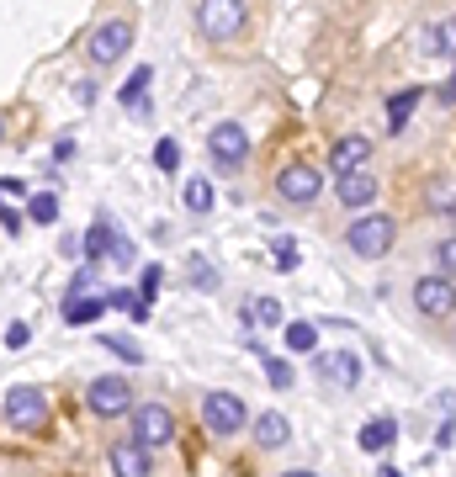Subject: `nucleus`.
<instances>
[{"instance_id": "obj_1", "label": "nucleus", "mask_w": 456, "mask_h": 477, "mask_svg": "<svg viewBox=\"0 0 456 477\" xmlns=\"http://www.w3.org/2000/svg\"><path fill=\"white\" fill-rule=\"evenodd\" d=\"M393 239H398V223L388 218V212H372V218H356L351 228H345V244L361 255V260H383L388 250H393Z\"/></svg>"}, {"instance_id": "obj_2", "label": "nucleus", "mask_w": 456, "mask_h": 477, "mask_svg": "<svg viewBox=\"0 0 456 477\" xmlns=\"http://www.w3.org/2000/svg\"><path fill=\"white\" fill-rule=\"evenodd\" d=\"M197 21H202V32H207V37L228 42V37H239V32H244L250 5H244V0H202V5H197Z\"/></svg>"}, {"instance_id": "obj_3", "label": "nucleus", "mask_w": 456, "mask_h": 477, "mask_svg": "<svg viewBox=\"0 0 456 477\" xmlns=\"http://www.w3.org/2000/svg\"><path fill=\"white\" fill-rule=\"evenodd\" d=\"M207 154H213V165H218L223 175L244 170V159H250V133H244L239 122H218L213 138H207Z\"/></svg>"}, {"instance_id": "obj_4", "label": "nucleus", "mask_w": 456, "mask_h": 477, "mask_svg": "<svg viewBox=\"0 0 456 477\" xmlns=\"http://www.w3.org/2000/svg\"><path fill=\"white\" fill-rule=\"evenodd\" d=\"M5 425L11 430H43L48 425V393L43 388H11L5 393Z\"/></svg>"}, {"instance_id": "obj_5", "label": "nucleus", "mask_w": 456, "mask_h": 477, "mask_svg": "<svg viewBox=\"0 0 456 477\" xmlns=\"http://www.w3.org/2000/svg\"><path fill=\"white\" fill-rule=\"evenodd\" d=\"M414 308L420 319H452L456 313V281L441 271V276H420L414 281Z\"/></svg>"}, {"instance_id": "obj_6", "label": "nucleus", "mask_w": 456, "mask_h": 477, "mask_svg": "<svg viewBox=\"0 0 456 477\" xmlns=\"http://www.w3.org/2000/svg\"><path fill=\"white\" fill-rule=\"evenodd\" d=\"M276 191H282L287 207H313L319 191H324V175H319L313 165H287V170L276 175Z\"/></svg>"}, {"instance_id": "obj_7", "label": "nucleus", "mask_w": 456, "mask_h": 477, "mask_svg": "<svg viewBox=\"0 0 456 477\" xmlns=\"http://www.w3.org/2000/svg\"><path fill=\"white\" fill-rule=\"evenodd\" d=\"M85 404H90V414L117 419V414H128V409H133V388H128L122 377H96V382L85 388Z\"/></svg>"}, {"instance_id": "obj_8", "label": "nucleus", "mask_w": 456, "mask_h": 477, "mask_svg": "<svg viewBox=\"0 0 456 477\" xmlns=\"http://www.w3.org/2000/svg\"><path fill=\"white\" fill-rule=\"evenodd\" d=\"M244 419H250V414H244V404H239L234 393H207V398H202V425H207L213 435H239Z\"/></svg>"}, {"instance_id": "obj_9", "label": "nucleus", "mask_w": 456, "mask_h": 477, "mask_svg": "<svg viewBox=\"0 0 456 477\" xmlns=\"http://www.w3.org/2000/svg\"><path fill=\"white\" fill-rule=\"evenodd\" d=\"M133 441L149 446V451H154V446H170V441H175V414H170L165 404H143V409L133 414Z\"/></svg>"}, {"instance_id": "obj_10", "label": "nucleus", "mask_w": 456, "mask_h": 477, "mask_svg": "<svg viewBox=\"0 0 456 477\" xmlns=\"http://www.w3.org/2000/svg\"><path fill=\"white\" fill-rule=\"evenodd\" d=\"M133 48V21H101L90 32V64H117Z\"/></svg>"}, {"instance_id": "obj_11", "label": "nucleus", "mask_w": 456, "mask_h": 477, "mask_svg": "<svg viewBox=\"0 0 456 477\" xmlns=\"http://www.w3.org/2000/svg\"><path fill=\"white\" fill-rule=\"evenodd\" d=\"M313 366H319V377H324L329 388H356V382H361V356H356V350H319Z\"/></svg>"}, {"instance_id": "obj_12", "label": "nucleus", "mask_w": 456, "mask_h": 477, "mask_svg": "<svg viewBox=\"0 0 456 477\" xmlns=\"http://www.w3.org/2000/svg\"><path fill=\"white\" fill-rule=\"evenodd\" d=\"M335 196H340V207L361 212V207H372V202H377V181H372L367 170H345V175H340V186H335Z\"/></svg>"}, {"instance_id": "obj_13", "label": "nucleus", "mask_w": 456, "mask_h": 477, "mask_svg": "<svg viewBox=\"0 0 456 477\" xmlns=\"http://www.w3.org/2000/svg\"><path fill=\"white\" fill-rule=\"evenodd\" d=\"M112 473L117 477H149V446L117 441V446H112Z\"/></svg>"}, {"instance_id": "obj_14", "label": "nucleus", "mask_w": 456, "mask_h": 477, "mask_svg": "<svg viewBox=\"0 0 456 477\" xmlns=\"http://www.w3.org/2000/svg\"><path fill=\"white\" fill-rule=\"evenodd\" d=\"M367 159H372V143H367V138H356V133H351V138H340V143L329 149V165H335L340 175H345V170H361Z\"/></svg>"}, {"instance_id": "obj_15", "label": "nucleus", "mask_w": 456, "mask_h": 477, "mask_svg": "<svg viewBox=\"0 0 456 477\" xmlns=\"http://www.w3.org/2000/svg\"><path fill=\"white\" fill-rule=\"evenodd\" d=\"M287 441H292V425H287L282 414H260V419H255V446H260V451H282Z\"/></svg>"}, {"instance_id": "obj_16", "label": "nucleus", "mask_w": 456, "mask_h": 477, "mask_svg": "<svg viewBox=\"0 0 456 477\" xmlns=\"http://www.w3.org/2000/svg\"><path fill=\"white\" fill-rule=\"evenodd\" d=\"M101 308H106V297H96V292H80V297H69V303H64V324L85 329V324H96V319H101Z\"/></svg>"}, {"instance_id": "obj_17", "label": "nucleus", "mask_w": 456, "mask_h": 477, "mask_svg": "<svg viewBox=\"0 0 456 477\" xmlns=\"http://www.w3.org/2000/svg\"><path fill=\"white\" fill-rule=\"evenodd\" d=\"M393 441H398V425H393V419H367V425H361V451L383 457Z\"/></svg>"}, {"instance_id": "obj_18", "label": "nucleus", "mask_w": 456, "mask_h": 477, "mask_svg": "<svg viewBox=\"0 0 456 477\" xmlns=\"http://www.w3.org/2000/svg\"><path fill=\"white\" fill-rule=\"evenodd\" d=\"M149 80H154V69H133V80L122 85V106H128L133 117H149V96H143Z\"/></svg>"}, {"instance_id": "obj_19", "label": "nucleus", "mask_w": 456, "mask_h": 477, "mask_svg": "<svg viewBox=\"0 0 456 477\" xmlns=\"http://www.w3.org/2000/svg\"><path fill=\"white\" fill-rule=\"evenodd\" d=\"M420 96H425L420 85H409V90H398V96H388V127H393V133H398V127L409 122V112L420 106Z\"/></svg>"}, {"instance_id": "obj_20", "label": "nucleus", "mask_w": 456, "mask_h": 477, "mask_svg": "<svg viewBox=\"0 0 456 477\" xmlns=\"http://www.w3.org/2000/svg\"><path fill=\"white\" fill-rule=\"evenodd\" d=\"M287 350L313 356V350H319V329H313V324H287Z\"/></svg>"}, {"instance_id": "obj_21", "label": "nucleus", "mask_w": 456, "mask_h": 477, "mask_svg": "<svg viewBox=\"0 0 456 477\" xmlns=\"http://www.w3.org/2000/svg\"><path fill=\"white\" fill-rule=\"evenodd\" d=\"M250 324H260V329H276V324H282V303H276V297H260V303H250Z\"/></svg>"}, {"instance_id": "obj_22", "label": "nucleus", "mask_w": 456, "mask_h": 477, "mask_svg": "<svg viewBox=\"0 0 456 477\" xmlns=\"http://www.w3.org/2000/svg\"><path fill=\"white\" fill-rule=\"evenodd\" d=\"M186 207H191V212H207V207H213V181H202V175L186 181Z\"/></svg>"}, {"instance_id": "obj_23", "label": "nucleus", "mask_w": 456, "mask_h": 477, "mask_svg": "<svg viewBox=\"0 0 456 477\" xmlns=\"http://www.w3.org/2000/svg\"><path fill=\"white\" fill-rule=\"evenodd\" d=\"M154 165H159V170H181V143H175V138H159V143H154Z\"/></svg>"}, {"instance_id": "obj_24", "label": "nucleus", "mask_w": 456, "mask_h": 477, "mask_svg": "<svg viewBox=\"0 0 456 477\" xmlns=\"http://www.w3.org/2000/svg\"><path fill=\"white\" fill-rule=\"evenodd\" d=\"M106 303H112V308H122V313H133V324H138V319H149V303H143V297H133V292H112Z\"/></svg>"}, {"instance_id": "obj_25", "label": "nucleus", "mask_w": 456, "mask_h": 477, "mask_svg": "<svg viewBox=\"0 0 456 477\" xmlns=\"http://www.w3.org/2000/svg\"><path fill=\"white\" fill-rule=\"evenodd\" d=\"M430 207H436V212H452L456 207V181H436V186H430Z\"/></svg>"}, {"instance_id": "obj_26", "label": "nucleus", "mask_w": 456, "mask_h": 477, "mask_svg": "<svg viewBox=\"0 0 456 477\" xmlns=\"http://www.w3.org/2000/svg\"><path fill=\"white\" fill-rule=\"evenodd\" d=\"M101 350H112V356H122V361H143V356H138V345H133V340H122V335H101Z\"/></svg>"}, {"instance_id": "obj_27", "label": "nucleus", "mask_w": 456, "mask_h": 477, "mask_svg": "<svg viewBox=\"0 0 456 477\" xmlns=\"http://www.w3.org/2000/svg\"><path fill=\"white\" fill-rule=\"evenodd\" d=\"M266 361V377H271V388H292V366L282 361V356H260Z\"/></svg>"}, {"instance_id": "obj_28", "label": "nucleus", "mask_w": 456, "mask_h": 477, "mask_svg": "<svg viewBox=\"0 0 456 477\" xmlns=\"http://www.w3.org/2000/svg\"><path fill=\"white\" fill-rule=\"evenodd\" d=\"M271 255H276V265H282V271H292V265H298V244H292L287 234H276V244H271Z\"/></svg>"}, {"instance_id": "obj_29", "label": "nucleus", "mask_w": 456, "mask_h": 477, "mask_svg": "<svg viewBox=\"0 0 456 477\" xmlns=\"http://www.w3.org/2000/svg\"><path fill=\"white\" fill-rule=\"evenodd\" d=\"M436 265H441L446 276H456V234H446V239L436 244Z\"/></svg>"}, {"instance_id": "obj_30", "label": "nucleus", "mask_w": 456, "mask_h": 477, "mask_svg": "<svg viewBox=\"0 0 456 477\" xmlns=\"http://www.w3.org/2000/svg\"><path fill=\"white\" fill-rule=\"evenodd\" d=\"M32 218H37V223H53V218H58V196H48V191L32 196Z\"/></svg>"}, {"instance_id": "obj_31", "label": "nucleus", "mask_w": 456, "mask_h": 477, "mask_svg": "<svg viewBox=\"0 0 456 477\" xmlns=\"http://www.w3.org/2000/svg\"><path fill=\"white\" fill-rule=\"evenodd\" d=\"M436 48H441V53H452V58H456V16H446V21L436 27Z\"/></svg>"}, {"instance_id": "obj_32", "label": "nucleus", "mask_w": 456, "mask_h": 477, "mask_svg": "<svg viewBox=\"0 0 456 477\" xmlns=\"http://www.w3.org/2000/svg\"><path fill=\"white\" fill-rule=\"evenodd\" d=\"M191 281H197V287H202V292H207V287H213V281H218V276H213V265H207V260H202V255H197V260H191Z\"/></svg>"}, {"instance_id": "obj_33", "label": "nucleus", "mask_w": 456, "mask_h": 477, "mask_svg": "<svg viewBox=\"0 0 456 477\" xmlns=\"http://www.w3.org/2000/svg\"><path fill=\"white\" fill-rule=\"evenodd\" d=\"M159 276H165V271H159V265H143V292H138V297H143V303H149V297H154V292H159Z\"/></svg>"}, {"instance_id": "obj_34", "label": "nucleus", "mask_w": 456, "mask_h": 477, "mask_svg": "<svg viewBox=\"0 0 456 477\" xmlns=\"http://www.w3.org/2000/svg\"><path fill=\"white\" fill-rule=\"evenodd\" d=\"M436 101H441V106H456V69H452V80L436 90Z\"/></svg>"}, {"instance_id": "obj_35", "label": "nucleus", "mask_w": 456, "mask_h": 477, "mask_svg": "<svg viewBox=\"0 0 456 477\" xmlns=\"http://www.w3.org/2000/svg\"><path fill=\"white\" fill-rule=\"evenodd\" d=\"M0 228H5V234H16V228H21V212H11V207H5V212H0Z\"/></svg>"}, {"instance_id": "obj_36", "label": "nucleus", "mask_w": 456, "mask_h": 477, "mask_svg": "<svg viewBox=\"0 0 456 477\" xmlns=\"http://www.w3.org/2000/svg\"><path fill=\"white\" fill-rule=\"evenodd\" d=\"M5 345H27V324H11L5 329Z\"/></svg>"}, {"instance_id": "obj_37", "label": "nucleus", "mask_w": 456, "mask_h": 477, "mask_svg": "<svg viewBox=\"0 0 456 477\" xmlns=\"http://www.w3.org/2000/svg\"><path fill=\"white\" fill-rule=\"evenodd\" d=\"M377 477H404V473H398V467H388V462H383V467H377Z\"/></svg>"}, {"instance_id": "obj_38", "label": "nucleus", "mask_w": 456, "mask_h": 477, "mask_svg": "<svg viewBox=\"0 0 456 477\" xmlns=\"http://www.w3.org/2000/svg\"><path fill=\"white\" fill-rule=\"evenodd\" d=\"M287 477H319V473H287Z\"/></svg>"}, {"instance_id": "obj_39", "label": "nucleus", "mask_w": 456, "mask_h": 477, "mask_svg": "<svg viewBox=\"0 0 456 477\" xmlns=\"http://www.w3.org/2000/svg\"><path fill=\"white\" fill-rule=\"evenodd\" d=\"M452 234H456V207H452Z\"/></svg>"}, {"instance_id": "obj_40", "label": "nucleus", "mask_w": 456, "mask_h": 477, "mask_svg": "<svg viewBox=\"0 0 456 477\" xmlns=\"http://www.w3.org/2000/svg\"><path fill=\"white\" fill-rule=\"evenodd\" d=\"M0 138H5V122H0Z\"/></svg>"}, {"instance_id": "obj_41", "label": "nucleus", "mask_w": 456, "mask_h": 477, "mask_svg": "<svg viewBox=\"0 0 456 477\" xmlns=\"http://www.w3.org/2000/svg\"><path fill=\"white\" fill-rule=\"evenodd\" d=\"M0 212H5V202H0Z\"/></svg>"}]
</instances>
